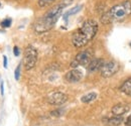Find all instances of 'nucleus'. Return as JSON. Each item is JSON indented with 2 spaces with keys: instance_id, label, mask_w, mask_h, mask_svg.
<instances>
[{
  "instance_id": "1",
  "label": "nucleus",
  "mask_w": 131,
  "mask_h": 126,
  "mask_svg": "<svg viewBox=\"0 0 131 126\" xmlns=\"http://www.w3.org/2000/svg\"><path fill=\"white\" fill-rule=\"evenodd\" d=\"M73 0H62L60 3L56 4L51 8L38 18L34 23V30L36 33H45V32L50 30L57 21L59 20L60 16L62 15L63 10L66 7H68L70 4H72Z\"/></svg>"
},
{
  "instance_id": "2",
  "label": "nucleus",
  "mask_w": 131,
  "mask_h": 126,
  "mask_svg": "<svg viewBox=\"0 0 131 126\" xmlns=\"http://www.w3.org/2000/svg\"><path fill=\"white\" fill-rule=\"evenodd\" d=\"M98 32V23L94 19L86 20L72 35V44L75 47H83L88 45Z\"/></svg>"
},
{
  "instance_id": "3",
  "label": "nucleus",
  "mask_w": 131,
  "mask_h": 126,
  "mask_svg": "<svg viewBox=\"0 0 131 126\" xmlns=\"http://www.w3.org/2000/svg\"><path fill=\"white\" fill-rule=\"evenodd\" d=\"M131 14V2L125 0L119 4H116L111 7L101 16V22L108 24L114 21H121Z\"/></svg>"
},
{
  "instance_id": "4",
  "label": "nucleus",
  "mask_w": 131,
  "mask_h": 126,
  "mask_svg": "<svg viewBox=\"0 0 131 126\" xmlns=\"http://www.w3.org/2000/svg\"><path fill=\"white\" fill-rule=\"evenodd\" d=\"M38 59V54L36 48L32 46H27L24 50V58H23V65L25 70H31L35 67Z\"/></svg>"
},
{
  "instance_id": "5",
  "label": "nucleus",
  "mask_w": 131,
  "mask_h": 126,
  "mask_svg": "<svg viewBox=\"0 0 131 126\" xmlns=\"http://www.w3.org/2000/svg\"><path fill=\"white\" fill-rule=\"evenodd\" d=\"M120 69V65L115 62V61H109L103 64V66L100 69V73L101 76L104 78H110L112 76H114L115 74L119 71Z\"/></svg>"
},
{
  "instance_id": "6",
  "label": "nucleus",
  "mask_w": 131,
  "mask_h": 126,
  "mask_svg": "<svg viewBox=\"0 0 131 126\" xmlns=\"http://www.w3.org/2000/svg\"><path fill=\"white\" fill-rule=\"evenodd\" d=\"M92 60V54L90 50H83L81 52H79L76 58L74 59V61L71 63V67L73 69H77L79 66H84L87 67L89 63Z\"/></svg>"
},
{
  "instance_id": "7",
  "label": "nucleus",
  "mask_w": 131,
  "mask_h": 126,
  "mask_svg": "<svg viewBox=\"0 0 131 126\" xmlns=\"http://www.w3.org/2000/svg\"><path fill=\"white\" fill-rule=\"evenodd\" d=\"M68 100V96L63 92H52L48 97V102L50 105L53 106H60L65 104Z\"/></svg>"
},
{
  "instance_id": "8",
  "label": "nucleus",
  "mask_w": 131,
  "mask_h": 126,
  "mask_svg": "<svg viewBox=\"0 0 131 126\" xmlns=\"http://www.w3.org/2000/svg\"><path fill=\"white\" fill-rule=\"evenodd\" d=\"M65 78L69 83H77L83 78V73L78 69H73L66 74Z\"/></svg>"
},
{
  "instance_id": "9",
  "label": "nucleus",
  "mask_w": 131,
  "mask_h": 126,
  "mask_svg": "<svg viewBox=\"0 0 131 126\" xmlns=\"http://www.w3.org/2000/svg\"><path fill=\"white\" fill-rule=\"evenodd\" d=\"M103 64H104V61L102 59H93V60H91V62L87 66L88 71L90 73H95L97 71H100Z\"/></svg>"
},
{
  "instance_id": "10",
  "label": "nucleus",
  "mask_w": 131,
  "mask_h": 126,
  "mask_svg": "<svg viewBox=\"0 0 131 126\" xmlns=\"http://www.w3.org/2000/svg\"><path fill=\"white\" fill-rule=\"evenodd\" d=\"M129 111V106L127 104H117L112 108V113L114 116H122Z\"/></svg>"
},
{
  "instance_id": "11",
  "label": "nucleus",
  "mask_w": 131,
  "mask_h": 126,
  "mask_svg": "<svg viewBox=\"0 0 131 126\" xmlns=\"http://www.w3.org/2000/svg\"><path fill=\"white\" fill-rule=\"evenodd\" d=\"M122 121H123V119L121 116H114L111 118L104 119V123L108 126H119L122 123Z\"/></svg>"
},
{
  "instance_id": "12",
  "label": "nucleus",
  "mask_w": 131,
  "mask_h": 126,
  "mask_svg": "<svg viewBox=\"0 0 131 126\" xmlns=\"http://www.w3.org/2000/svg\"><path fill=\"white\" fill-rule=\"evenodd\" d=\"M120 91L122 93H124L125 95L127 96H130L131 97V78H129L128 80H126L122 86L120 87Z\"/></svg>"
},
{
  "instance_id": "13",
  "label": "nucleus",
  "mask_w": 131,
  "mask_h": 126,
  "mask_svg": "<svg viewBox=\"0 0 131 126\" xmlns=\"http://www.w3.org/2000/svg\"><path fill=\"white\" fill-rule=\"evenodd\" d=\"M96 98H97V94L95 92H92V93H89V94L83 96L81 101H82L83 103H90V102L94 101Z\"/></svg>"
},
{
  "instance_id": "14",
  "label": "nucleus",
  "mask_w": 131,
  "mask_h": 126,
  "mask_svg": "<svg viewBox=\"0 0 131 126\" xmlns=\"http://www.w3.org/2000/svg\"><path fill=\"white\" fill-rule=\"evenodd\" d=\"M83 5H77V6H75V7H73V8H71L69 11H67L65 13V15H64V18L67 19L68 17L70 15H74V14H76V13H78L81 9H82Z\"/></svg>"
},
{
  "instance_id": "15",
  "label": "nucleus",
  "mask_w": 131,
  "mask_h": 126,
  "mask_svg": "<svg viewBox=\"0 0 131 126\" xmlns=\"http://www.w3.org/2000/svg\"><path fill=\"white\" fill-rule=\"evenodd\" d=\"M57 0H38L37 1V4L40 8H46V7H49L50 6L53 2H56Z\"/></svg>"
},
{
  "instance_id": "16",
  "label": "nucleus",
  "mask_w": 131,
  "mask_h": 126,
  "mask_svg": "<svg viewBox=\"0 0 131 126\" xmlns=\"http://www.w3.org/2000/svg\"><path fill=\"white\" fill-rule=\"evenodd\" d=\"M11 23H12V19H11L10 17H7V18L3 19V20L0 22V25H1V27H3V28H8V27L11 26Z\"/></svg>"
},
{
  "instance_id": "17",
  "label": "nucleus",
  "mask_w": 131,
  "mask_h": 126,
  "mask_svg": "<svg viewBox=\"0 0 131 126\" xmlns=\"http://www.w3.org/2000/svg\"><path fill=\"white\" fill-rule=\"evenodd\" d=\"M20 70H21V65H18L17 68L14 71V77H15V80L18 81L19 78H20Z\"/></svg>"
},
{
  "instance_id": "18",
  "label": "nucleus",
  "mask_w": 131,
  "mask_h": 126,
  "mask_svg": "<svg viewBox=\"0 0 131 126\" xmlns=\"http://www.w3.org/2000/svg\"><path fill=\"white\" fill-rule=\"evenodd\" d=\"M63 110H56V111H52V112H50V114L51 115H53V116H60V115H62L63 113Z\"/></svg>"
},
{
  "instance_id": "19",
  "label": "nucleus",
  "mask_w": 131,
  "mask_h": 126,
  "mask_svg": "<svg viewBox=\"0 0 131 126\" xmlns=\"http://www.w3.org/2000/svg\"><path fill=\"white\" fill-rule=\"evenodd\" d=\"M13 54H14V56H15V57H18V56H19V54H20V50H19L18 47H13Z\"/></svg>"
},
{
  "instance_id": "20",
  "label": "nucleus",
  "mask_w": 131,
  "mask_h": 126,
  "mask_svg": "<svg viewBox=\"0 0 131 126\" xmlns=\"http://www.w3.org/2000/svg\"><path fill=\"white\" fill-rule=\"evenodd\" d=\"M3 66L5 69H7V57L6 56H3Z\"/></svg>"
},
{
  "instance_id": "21",
  "label": "nucleus",
  "mask_w": 131,
  "mask_h": 126,
  "mask_svg": "<svg viewBox=\"0 0 131 126\" xmlns=\"http://www.w3.org/2000/svg\"><path fill=\"white\" fill-rule=\"evenodd\" d=\"M125 124H126L127 126H131V115H129V116H128V118L126 119Z\"/></svg>"
},
{
  "instance_id": "22",
  "label": "nucleus",
  "mask_w": 131,
  "mask_h": 126,
  "mask_svg": "<svg viewBox=\"0 0 131 126\" xmlns=\"http://www.w3.org/2000/svg\"><path fill=\"white\" fill-rule=\"evenodd\" d=\"M0 87H1V95L3 96V95H4V84L1 83V86H0Z\"/></svg>"
},
{
  "instance_id": "23",
  "label": "nucleus",
  "mask_w": 131,
  "mask_h": 126,
  "mask_svg": "<svg viewBox=\"0 0 131 126\" xmlns=\"http://www.w3.org/2000/svg\"><path fill=\"white\" fill-rule=\"evenodd\" d=\"M129 46H130V47H131V41H130V44H129Z\"/></svg>"
},
{
  "instance_id": "24",
  "label": "nucleus",
  "mask_w": 131,
  "mask_h": 126,
  "mask_svg": "<svg viewBox=\"0 0 131 126\" xmlns=\"http://www.w3.org/2000/svg\"><path fill=\"white\" fill-rule=\"evenodd\" d=\"M0 6H1V3H0Z\"/></svg>"
},
{
  "instance_id": "25",
  "label": "nucleus",
  "mask_w": 131,
  "mask_h": 126,
  "mask_svg": "<svg viewBox=\"0 0 131 126\" xmlns=\"http://www.w3.org/2000/svg\"><path fill=\"white\" fill-rule=\"evenodd\" d=\"M16 1H19V0H16Z\"/></svg>"
}]
</instances>
